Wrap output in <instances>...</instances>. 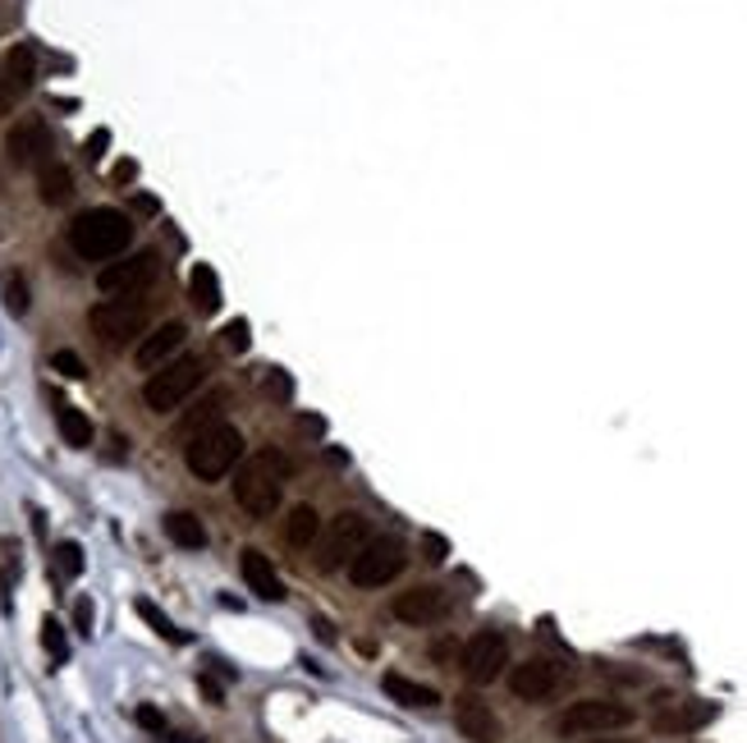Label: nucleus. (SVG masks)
I'll return each mask as SVG.
<instances>
[{
	"mask_svg": "<svg viewBox=\"0 0 747 743\" xmlns=\"http://www.w3.org/2000/svg\"><path fill=\"white\" fill-rule=\"evenodd\" d=\"M56 574L60 578H79L83 574V547L79 542H60L56 547Z\"/></svg>",
	"mask_w": 747,
	"mask_h": 743,
	"instance_id": "27",
	"label": "nucleus"
},
{
	"mask_svg": "<svg viewBox=\"0 0 747 743\" xmlns=\"http://www.w3.org/2000/svg\"><path fill=\"white\" fill-rule=\"evenodd\" d=\"M267 391H275V395H290L294 386H290V376H280V372H275V376L267 381Z\"/></svg>",
	"mask_w": 747,
	"mask_h": 743,
	"instance_id": "38",
	"label": "nucleus"
},
{
	"mask_svg": "<svg viewBox=\"0 0 747 743\" xmlns=\"http://www.w3.org/2000/svg\"><path fill=\"white\" fill-rule=\"evenodd\" d=\"M157 275H161V252H157V248H143V252H134V258H120V262L101 267V271H97V285H101V294H111V299H134V294L147 290Z\"/></svg>",
	"mask_w": 747,
	"mask_h": 743,
	"instance_id": "7",
	"label": "nucleus"
},
{
	"mask_svg": "<svg viewBox=\"0 0 747 743\" xmlns=\"http://www.w3.org/2000/svg\"><path fill=\"white\" fill-rule=\"evenodd\" d=\"M14 101H19V88L10 83V74H5V60H0V120H5V115L14 111Z\"/></svg>",
	"mask_w": 747,
	"mask_h": 743,
	"instance_id": "33",
	"label": "nucleus"
},
{
	"mask_svg": "<svg viewBox=\"0 0 747 743\" xmlns=\"http://www.w3.org/2000/svg\"><path fill=\"white\" fill-rule=\"evenodd\" d=\"M184 340H189V326H184V322H166V326L151 330V336L138 340L134 363H138L143 372H161L166 363H174V353L184 349Z\"/></svg>",
	"mask_w": 747,
	"mask_h": 743,
	"instance_id": "11",
	"label": "nucleus"
},
{
	"mask_svg": "<svg viewBox=\"0 0 747 743\" xmlns=\"http://www.w3.org/2000/svg\"><path fill=\"white\" fill-rule=\"evenodd\" d=\"M134 175H138V166H134V161H120V166H115V184H128Z\"/></svg>",
	"mask_w": 747,
	"mask_h": 743,
	"instance_id": "37",
	"label": "nucleus"
},
{
	"mask_svg": "<svg viewBox=\"0 0 747 743\" xmlns=\"http://www.w3.org/2000/svg\"><path fill=\"white\" fill-rule=\"evenodd\" d=\"M220 414H225V391H212V395L202 399V404L193 408V414H189L184 431H189V437H197L202 427H216V423H220Z\"/></svg>",
	"mask_w": 747,
	"mask_h": 743,
	"instance_id": "25",
	"label": "nucleus"
},
{
	"mask_svg": "<svg viewBox=\"0 0 747 743\" xmlns=\"http://www.w3.org/2000/svg\"><path fill=\"white\" fill-rule=\"evenodd\" d=\"M454 721H459V734L473 739V743H500V716L486 707L477 694H463L454 702Z\"/></svg>",
	"mask_w": 747,
	"mask_h": 743,
	"instance_id": "14",
	"label": "nucleus"
},
{
	"mask_svg": "<svg viewBox=\"0 0 747 743\" xmlns=\"http://www.w3.org/2000/svg\"><path fill=\"white\" fill-rule=\"evenodd\" d=\"M372 542V519L363 509H340L335 519L321 524V537H317V570H340V565H353V555Z\"/></svg>",
	"mask_w": 747,
	"mask_h": 743,
	"instance_id": "4",
	"label": "nucleus"
},
{
	"mask_svg": "<svg viewBox=\"0 0 747 743\" xmlns=\"http://www.w3.org/2000/svg\"><path fill=\"white\" fill-rule=\"evenodd\" d=\"M138 212H147V216H157V212H161V202H157V198H147V193H143V198H138Z\"/></svg>",
	"mask_w": 747,
	"mask_h": 743,
	"instance_id": "39",
	"label": "nucleus"
},
{
	"mask_svg": "<svg viewBox=\"0 0 747 743\" xmlns=\"http://www.w3.org/2000/svg\"><path fill=\"white\" fill-rule=\"evenodd\" d=\"M5 74H10V83L19 88V97L33 88V79H37V56H33V46H29V42L10 46V56H5Z\"/></svg>",
	"mask_w": 747,
	"mask_h": 743,
	"instance_id": "24",
	"label": "nucleus"
},
{
	"mask_svg": "<svg viewBox=\"0 0 747 743\" xmlns=\"http://www.w3.org/2000/svg\"><path fill=\"white\" fill-rule=\"evenodd\" d=\"M56 423H60L65 446H73V450H88V446H92V418L83 414V408L60 404V408H56Z\"/></svg>",
	"mask_w": 747,
	"mask_h": 743,
	"instance_id": "23",
	"label": "nucleus"
},
{
	"mask_svg": "<svg viewBox=\"0 0 747 743\" xmlns=\"http://www.w3.org/2000/svg\"><path fill=\"white\" fill-rule=\"evenodd\" d=\"M134 244V221L120 207H92L83 216H73L69 225V248L83 262H115L124 258V248Z\"/></svg>",
	"mask_w": 747,
	"mask_h": 743,
	"instance_id": "2",
	"label": "nucleus"
},
{
	"mask_svg": "<svg viewBox=\"0 0 747 743\" xmlns=\"http://www.w3.org/2000/svg\"><path fill=\"white\" fill-rule=\"evenodd\" d=\"M106 143H111V130H97V134L88 138V161H101V157H106Z\"/></svg>",
	"mask_w": 747,
	"mask_h": 743,
	"instance_id": "34",
	"label": "nucleus"
},
{
	"mask_svg": "<svg viewBox=\"0 0 747 743\" xmlns=\"http://www.w3.org/2000/svg\"><path fill=\"white\" fill-rule=\"evenodd\" d=\"M290 482V459L280 450H257L235 469V500L248 519H271Z\"/></svg>",
	"mask_w": 747,
	"mask_h": 743,
	"instance_id": "1",
	"label": "nucleus"
},
{
	"mask_svg": "<svg viewBox=\"0 0 747 743\" xmlns=\"http://www.w3.org/2000/svg\"><path fill=\"white\" fill-rule=\"evenodd\" d=\"M5 307H10L14 317L29 313V280H23L19 271H14V275H5Z\"/></svg>",
	"mask_w": 747,
	"mask_h": 743,
	"instance_id": "28",
	"label": "nucleus"
},
{
	"mask_svg": "<svg viewBox=\"0 0 747 743\" xmlns=\"http://www.w3.org/2000/svg\"><path fill=\"white\" fill-rule=\"evenodd\" d=\"M404 565H408L404 542H395V537H372V542L353 555L349 578H353V587H385L391 578L404 574Z\"/></svg>",
	"mask_w": 747,
	"mask_h": 743,
	"instance_id": "8",
	"label": "nucleus"
},
{
	"mask_svg": "<svg viewBox=\"0 0 747 743\" xmlns=\"http://www.w3.org/2000/svg\"><path fill=\"white\" fill-rule=\"evenodd\" d=\"M459 665H463V675H468L477 688H482V684H496L500 671L509 665V643H505V633H500V629H477L468 643H463Z\"/></svg>",
	"mask_w": 747,
	"mask_h": 743,
	"instance_id": "10",
	"label": "nucleus"
},
{
	"mask_svg": "<svg viewBox=\"0 0 747 743\" xmlns=\"http://www.w3.org/2000/svg\"><path fill=\"white\" fill-rule=\"evenodd\" d=\"M88 326H92L106 345H124V340L143 336L147 303H143V299H101L92 313H88Z\"/></svg>",
	"mask_w": 747,
	"mask_h": 743,
	"instance_id": "9",
	"label": "nucleus"
},
{
	"mask_svg": "<svg viewBox=\"0 0 747 743\" xmlns=\"http://www.w3.org/2000/svg\"><path fill=\"white\" fill-rule=\"evenodd\" d=\"M509 688H513V698H523V702H541V698H551L555 688H559V665H555V661H546V656L519 661V665L509 671Z\"/></svg>",
	"mask_w": 747,
	"mask_h": 743,
	"instance_id": "12",
	"label": "nucleus"
},
{
	"mask_svg": "<svg viewBox=\"0 0 747 743\" xmlns=\"http://www.w3.org/2000/svg\"><path fill=\"white\" fill-rule=\"evenodd\" d=\"M42 648H46L50 656H56V661H65V656H69V643H65V629H60L56 620H50V615H46V620H42Z\"/></svg>",
	"mask_w": 747,
	"mask_h": 743,
	"instance_id": "30",
	"label": "nucleus"
},
{
	"mask_svg": "<svg viewBox=\"0 0 747 743\" xmlns=\"http://www.w3.org/2000/svg\"><path fill=\"white\" fill-rule=\"evenodd\" d=\"M73 624H79V633H92V601L88 597L73 606Z\"/></svg>",
	"mask_w": 747,
	"mask_h": 743,
	"instance_id": "35",
	"label": "nucleus"
},
{
	"mask_svg": "<svg viewBox=\"0 0 747 743\" xmlns=\"http://www.w3.org/2000/svg\"><path fill=\"white\" fill-rule=\"evenodd\" d=\"M189 299H193L197 313H216V307H220V275L207 262H197L189 271Z\"/></svg>",
	"mask_w": 747,
	"mask_h": 743,
	"instance_id": "22",
	"label": "nucleus"
},
{
	"mask_svg": "<svg viewBox=\"0 0 747 743\" xmlns=\"http://www.w3.org/2000/svg\"><path fill=\"white\" fill-rule=\"evenodd\" d=\"M138 615H143V620H147L151 629H157V633L166 638V643H189V633H184V629H174V624H170L166 615H161L157 606H151V601H138Z\"/></svg>",
	"mask_w": 747,
	"mask_h": 743,
	"instance_id": "26",
	"label": "nucleus"
},
{
	"mask_svg": "<svg viewBox=\"0 0 747 743\" xmlns=\"http://www.w3.org/2000/svg\"><path fill=\"white\" fill-rule=\"evenodd\" d=\"M166 537L174 547H184V551H202V547H207V528H202V519L189 515V509H174V515H166Z\"/></svg>",
	"mask_w": 747,
	"mask_h": 743,
	"instance_id": "21",
	"label": "nucleus"
},
{
	"mask_svg": "<svg viewBox=\"0 0 747 743\" xmlns=\"http://www.w3.org/2000/svg\"><path fill=\"white\" fill-rule=\"evenodd\" d=\"M248 340H252V336H248V322H244V317H239V322H229V326L220 330V345H225L229 353H244V349H248Z\"/></svg>",
	"mask_w": 747,
	"mask_h": 743,
	"instance_id": "31",
	"label": "nucleus"
},
{
	"mask_svg": "<svg viewBox=\"0 0 747 743\" xmlns=\"http://www.w3.org/2000/svg\"><path fill=\"white\" fill-rule=\"evenodd\" d=\"M381 688H385V698H391V702L414 707V711L441 702V694H435L431 684H418V679H408V675H385V679H381Z\"/></svg>",
	"mask_w": 747,
	"mask_h": 743,
	"instance_id": "18",
	"label": "nucleus"
},
{
	"mask_svg": "<svg viewBox=\"0 0 747 743\" xmlns=\"http://www.w3.org/2000/svg\"><path fill=\"white\" fill-rule=\"evenodd\" d=\"M184 464L197 482H220L244 464V431L216 423V427H202L197 437H189L184 446Z\"/></svg>",
	"mask_w": 747,
	"mask_h": 743,
	"instance_id": "3",
	"label": "nucleus"
},
{
	"mask_svg": "<svg viewBox=\"0 0 747 743\" xmlns=\"http://www.w3.org/2000/svg\"><path fill=\"white\" fill-rule=\"evenodd\" d=\"M138 725H147V730H161L166 721H161V711H157V707H138Z\"/></svg>",
	"mask_w": 747,
	"mask_h": 743,
	"instance_id": "36",
	"label": "nucleus"
},
{
	"mask_svg": "<svg viewBox=\"0 0 747 743\" xmlns=\"http://www.w3.org/2000/svg\"><path fill=\"white\" fill-rule=\"evenodd\" d=\"M50 368H56L60 376H69V381H83V376H88V363H83V358L73 353V349H56V353H50Z\"/></svg>",
	"mask_w": 747,
	"mask_h": 743,
	"instance_id": "29",
	"label": "nucleus"
},
{
	"mask_svg": "<svg viewBox=\"0 0 747 743\" xmlns=\"http://www.w3.org/2000/svg\"><path fill=\"white\" fill-rule=\"evenodd\" d=\"M239 574H244V583H248V593H257L262 601H285V583H280V574H275V565H271V555H262L257 547H244V555H239Z\"/></svg>",
	"mask_w": 747,
	"mask_h": 743,
	"instance_id": "16",
	"label": "nucleus"
},
{
	"mask_svg": "<svg viewBox=\"0 0 747 743\" xmlns=\"http://www.w3.org/2000/svg\"><path fill=\"white\" fill-rule=\"evenodd\" d=\"M37 193H42L46 207H60V202H69V198H73V175H69L60 161L37 166Z\"/></svg>",
	"mask_w": 747,
	"mask_h": 743,
	"instance_id": "20",
	"label": "nucleus"
},
{
	"mask_svg": "<svg viewBox=\"0 0 747 743\" xmlns=\"http://www.w3.org/2000/svg\"><path fill=\"white\" fill-rule=\"evenodd\" d=\"M395 620H404V624H431V620H441L445 615V593L441 587H408V593H399L395 597Z\"/></svg>",
	"mask_w": 747,
	"mask_h": 743,
	"instance_id": "17",
	"label": "nucleus"
},
{
	"mask_svg": "<svg viewBox=\"0 0 747 743\" xmlns=\"http://www.w3.org/2000/svg\"><path fill=\"white\" fill-rule=\"evenodd\" d=\"M202 376H207V363H202L197 353H179L174 363H166L161 372L147 376L143 404L151 408V414H170V408H179V404H184V399L202 386Z\"/></svg>",
	"mask_w": 747,
	"mask_h": 743,
	"instance_id": "5",
	"label": "nucleus"
},
{
	"mask_svg": "<svg viewBox=\"0 0 747 743\" xmlns=\"http://www.w3.org/2000/svg\"><path fill=\"white\" fill-rule=\"evenodd\" d=\"M637 716L629 702H610V698H582L574 707H564L555 716V734L559 739H582V734H605V730H624Z\"/></svg>",
	"mask_w": 747,
	"mask_h": 743,
	"instance_id": "6",
	"label": "nucleus"
},
{
	"mask_svg": "<svg viewBox=\"0 0 747 743\" xmlns=\"http://www.w3.org/2000/svg\"><path fill=\"white\" fill-rule=\"evenodd\" d=\"M317 537H321V515H317L313 505H294L290 519H285V542H290L294 551H313Z\"/></svg>",
	"mask_w": 747,
	"mask_h": 743,
	"instance_id": "19",
	"label": "nucleus"
},
{
	"mask_svg": "<svg viewBox=\"0 0 747 743\" xmlns=\"http://www.w3.org/2000/svg\"><path fill=\"white\" fill-rule=\"evenodd\" d=\"M715 721V702H660L652 725L660 734H688V730H702Z\"/></svg>",
	"mask_w": 747,
	"mask_h": 743,
	"instance_id": "15",
	"label": "nucleus"
},
{
	"mask_svg": "<svg viewBox=\"0 0 747 743\" xmlns=\"http://www.w3.org/2000/svg\"><path fill=\"white\" fill-rule=\"evenodd\" d=\"M5 151L14 166H46L50 161V130L42 120H23L5 134Z\"/></svg>",
	"mask_w": 747,
	"mask_h": 743,
	"instance_id": "13",
	"label": "nucleus"
},
{
	"mask_svg": "<svg viewBox=\"0 0 747 743\" xmlns=\"http://www.w3.org/2000/svg\"><path fill=\"white\" fill-rule=\"evenodd\" d=\"M422 551H427V560H431V565H445V555H450V542H445L441 532H427V537H422Z\"/></svg>",
	"mask_w": 747,
	"mask_h": 743,
	"instance_id": "32",
	"label": "nucleus"
}]
</instances>
